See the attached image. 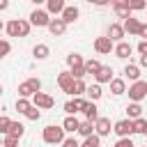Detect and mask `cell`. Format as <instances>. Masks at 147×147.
Listing matches in <instances>:
<instances>
[{
  "instance_id": "1",
  "label": "cell",
  "mask_w": 147,
  "mask_h": 147,
  "mask_svg": "<svg viewBox=\"0 0 147 147\" xmlns=\"http://www.w3.org/2000/svg\"><path fill=\"white\" fill-rule=\"evenodd\" d=\"M30 30H32V23H30V21H23V18H11V21H7V25H5L7 37H28Z\"/></svg>"
},
{
  "instance_id": "2",
  "label": "cell",
  "mask_w": 147,
  "mask_h": 147,
  "mask_svg": "<svg viewBox=\"0 0 147 147\" xmlns=\"http://www.w3.org/2000/svg\"><path fill=\"white\" fill-rule=\"evenodd\" d=\"M64 126H55V124H48L46 129H44V133H41V138H44V142L46 145H62L67 138H64Z\"/></svg>"
},
{
  "instance_id": "3",
  "label": "cell",
  "mask_w": 147,
  "mask_h": 147,
  "mask_svg": "<svg viewBox=\"0 0 147 147\" xmlns=\"http://www.w3.org/2000/svg\"><path fill=\"white\" fill-rule=\"evenodd\" d=\"M37 92H41V80L39 78H28L25 83L18 85V96H34Z\"/></svg>"
},
{
  "instance_id": "4",
  "label": "cell",
  "mask_w": 147,
  "mask_h": 147,
  "mask_svg": "<svg viewBox=\"0 0 147 147\" xmlns=\"http://www.w3.org/2000/svg\"><path fill=\"white\" fill-rule=\"evenodd\" d=\"M145 96H147V83H145V80H136V83L129 87V99L136 101V103H140Z\"/></svg>"
},
{
  "instance_id": "5",
  "label": "cell",
  "mask_w": 147,
  "mask_h": 147,
  "mask_svg": "<svg viewBox=\"0 0 147 147\" xmlns=\"http://www.w3.org/2000/svg\"><path fill=\"white\" fill-rule=\"evenodd\" d=\"M76 80H78V78H74L71 71H60V74H57V85H60L62 92H67V94H74V85H76Z\"/></svg>"
},
{
  "instance_id": "6",
  "label": "cell",
  "mask_w": 147,
  "mask_h": 147,
  "mask_svg": "<svg viewBox=\"0 0 147 147\" xmlns=\"http://www.w3.org/2000/svg\"><path fill=\"white\" fill-rule=\"evenodd\" d=\"M51 21H53V18H51V14H48L46 9H34V11L30 14V23L37 25V28H48Z\"/></svg>"
},
{
  "instance_id": "7",
  "label": "cell",
  "mask_w": 147,
  "mask_h": 147,
  "mask_svg": "<svg viewBox=\"0 0 147 147\" xmlns=\"http://www.w3.org/2000/svg\"><path fill=\"white\" fill-rule=\"evenodd\" d=\"M32 103H34L37 108H41V110H51V108L55 106V99H53L51 94H46V92H37V94L32 96Z\"/></svg>"
},
{
  "instance_id": "8",
  "label": "cell",
  "mask_w": 147,
  "mask_h": 147,
  "mask_svg": "<svg viewBox=\"0 0 147 147\" xmlns=\"http://www.w3.org/2000/svg\"><path fill=\"white\" fill-rule=\"evenodd\" d=\"M113 131L119 136V138H129L131 133H133V119H119V122H115V126H113Z\"/></svg>"
},
{
  "instance_id": "9",
  "label": "cell",
  "mask_w": 147,
  "mask_h": 147,
  "mask_svg": "<svg viewBox=\"0 0 147 147\" xmlns=\"http://www.w3.org/2000/svg\"><path fill=\"white\" fill-rule=\"evenodd\" d=\"M94 51L101 53V55H108L110 51H115V44H113L110 37H96L94 39Z\"/></svg>"
},
{
  "instance_id": "10",
  "label": "cell",
  "mask_w": 147,
  "mask_h": 147,
  "mask_svg": "<svg viewBox=\"0 0 147 147\" xmlns=\"http://www.w3.org/2000/svg\"><path fill=\"white\" fill-rule=\"evenodd\" d=\"M113 9L119 18H131V7H129V0H113Z\"/></svg>"
},
{
  "instance_id": "11",
  "label": "cell",
  "mask_w": 147,
  "mask_h": 147,
  "mask_svg": "<svg viewBox=\"0 0 147 147\" xmlns=\"http://www.w3.org/2000/svg\"><path fill=\"white\" fill-rule=\"evenodd\" d=\"M85 99H80V96H74V101H67L64 103V110H67V115H76V113H83V108H85Z\"/></svg>"
},
{
  "instance_id": "12",
  "label": "cell",
  "mask_w": 147,
  "mask_h": 147,
  "mask_svg": "<svg viewBox=\"0 0 147 147\" xmlns=\"http://www.w3.org/2000/svg\"><path fill=\"white\" fill-rule=\"evenodd\" d=\"M78 16H80L78 7H76V5H67V9L62 11V16H60V18H62V21L69 25V23H76V21H78Z\"/></svg>"
},
{
  "instance_id": "13",
  "label": "cell",
  "mask_w": 147,
  "mask_h": 147,
  "mask_svg": "<svg viewBox=\"0 0 147 147\" xmlns=\"http://www.w3.org/2000/svg\"><path fill=\"white\" fill-rule=\"evenodd\" d=\"M48 32H51L53 37H62V34L67 32V23H64L62 18H53V21L48 23Z\"/></svg>"
},
{
  "instance_id": "14",
  "label": "cell",
  "mask_w": 147,
  "mask_h": 147,
  "mask_svg": "<svg viewBox=\"0 0 147 147\" xmlns=\"http://www.w3.org/2000/svg\"><path fill=\"white\" fill-rule=\"evenodd\" d=\"M108 37L113 39V41H122L124 37H126V30H124V25H119V23H110V28H108Z\"/></svg>"
},
{
  "instance_id": "15",
  "label": "cell",
  "mask_w": 147,
  "mask_h": 147,
  "mask_svg": "<svg viewBox=\"0 0 147 147\" xmlns=\"http://www.w3.org/2000/svg\"><path fill=\"white\" fill-rule=\"evenodd\" d=\"M83 115H85V119H90V122L96 124V119H99V108H96V103H94V101H87L85 108H83Z\"/></svg>"
},
{
  "instance_id": "16",
  "label": "cell",
  "mask_w": 147,
  "mask_h": 147,
  "mask_svg": "<svg viewBox=\"0 0 147 147\" xmlns=\"http://www.w3.org/2000/svg\"><path fill=\"white\" fill-rule=\"evenodd\" d=\"M131 53H133V46H131L129 41H119V44L115 46V55H117L119 60H126Z\"/></svg>"
},
{
  "instance_id": "17",
  "label": "cell",
  "mask_w": 147,
  "mask_h": 147,
  "mask_svg": "<svg viewBox=\"0 0 147 147\" xmlns=\"http://www.w3.org/2000/svg\"><path fill=\"white\" fill-rule=\"evenodd\" d=\"M64 9H67V2H64V0H48V2H46V11H48V14H60V16H62Z\"/></svg>"
},
{
  "instance_id": "18",
  "label": "cell",
  "mask_w": 147,
  "mask_h": 147,
  "mask_svg": "<svg viewBox=\"0 0 147 147\" xmlns=\"http://www.w3.org/2000/svg\"><path fill=\"white\" fill-rule=\"evenodd\" d=\"M62 126H64V131H67V133H78L80 122H78L74 115H67V117H64V122H62Z\"/></svg>"
},
{
  "instance_id": "19",
  "label": "cell",
  "mask_w": 147,
  "mask_h": 147,
  "mask_svg": "<svg viewBox=\"0 0 147 147\" xmlns=\"http://www.w3.org/2000/svg\"><path fill=\"white\" fill-rule=\"evenodd\" d=\"M140 28H142V23H140L138 18H133V16L124 21V30H126L129 34H140Z\"/></svg>"
},
{
  "instance_id": "20",
  "label": "cell",
  "mask_w": 147,
  "mask_h": 147,
  "mask_svg": "<svg viewBox=\"0 0 147 147\" xmlns=\"http://www.w3.org/2000/svg\"><path fill=\"white\" fill-rule=\"evenodd\" d=\"M113 129H110V119L108 117H99L96 119V136H108Z\"/></svg>"
},
{
  "instance_id": "21",
  "label": "cell",
  "mask_w": 147,
  "mask_h": 147,
  "mask_svg": "<svg viewBox=\"0 0 147 147\" xmlns=\"http://www.w3.org/2000/svg\"><path fill=\"white\" fill-rule=\"evenodd\" d=\"M94 131H96V124H94V122H90V119L80 122V129H78V133H80L83 138H90V136H94Z\"/></svg>"
},
{
  "instance_id": "22",
  "label": "cell",
  "mask_w": 147,
  "mask_h": 147,
  "mask_svg": "<svg viewBox=\"0 0 147 147\" xmlns=\"http://www.w3.org/2000/svg\"><path fill=\"white\" fill-rule=\"evenodd\" d=\"M94 78H96L99 85H101V83H113V69H110V67H101V71H99Z\"/></svg>"
},
{
  "instance_id": "23",
  "label": "cell",
  "mask_w": 147,
  "mask_h": 147,
  "mask_svg": "<svg viewBox=\"0 0 147 147\" xmlns=\"http://www.w3.org/2000/svg\"><path fill=\"white\" fill-rule=\"evenodd\" d=\"M124 76L129 78V80H140V67H136V64H126L124 67Z\"/></svg>"
},
{
  "instance_id": "24",
  "label": "cell",
  "mask_w": 147,
  "mask_h": 147,
  "mask_svg": "<svg viewBox=\"0 0 147 147\" xmlns=\"http://www.w3.org/2000/svg\"><path fill=\"white\" fill-rule=\"evenodd\" d=\"M110 92H113L115 96L124 94V92H126V83H124L122 78H113V83H110Z\"/></svg>"
},
{
  "instance_id": "25",
  "label": "cell",
  "mask_w": 147,
  "mask_h": 147,
  "mask_svg": "<svg viewBox=\"0 0 147 147\" xmlns=\"http://www.w3.org/2000/svg\"><path fill=\"white\" fill-rule=\"evenodd\" d=\"M126 115H129V119H138V117L142 115V106L136 103V101H131V103L126 106Z\"/></svg>"
},
{
  "instance_id": "26",
  "label": "cell",
  "mask_w": 147,
  "mask_h": 147,
  "mask_svg": "<svg viewBox=\"0 0 147 147\" xmlns=\"http://www.w3.org/2000/svg\"><path fill=\"white\" fill-rule=\"evenodd\" d=\"M48 53H51V48H48L46 44H37V46L32 48V55H34L37 60H46V57H48Z\"/></svg>"
},
{
  "instance_id": "27",
  "label": "cell",
  "mask_w": 147,
  "mask_h": 147,
  "mask_svg": "<svg viewBox=\"0 0 147 147\" xmlns=\"http://www.w3.org/2000/svg\"><path fill=\"white\" fill-rule=\"evenodd\" d=\"M23 133H25V126H23L21 122H11V126H9V131H7L5 136H14V138H23Z\"/></svg>"
},
{
  "instance_id": "28",
  "label": "cell",
  "mask_w": 147,
  "mask_h": 147,
  "mask_svg": "<svg viewBox=\"0 0 147 147\" xmlns=\"http://www.w3.org/2000/svg\"><path fill=\"white\" fill-rule=\"evenodd\" d=\"M85 71L92 74V76H96L101 71V62L99 60H85Z\"/></svg>"
},
{
  "instance_id": "29",
  "label": "cell",
  "mask_w": 147,
  "mask_h": 147,
  "mask_svg": "<svg viewBox=\"0 0 147 147\" xmlns=\"http://www.w3.org/2000/svg\"><path fill=\"white\" fill-rule=\"evenodd\" d=\"M101 94H103V92H101V85H99V83L87 85V96H90L92 101H99V99H101Z\"/></svg>"
},
{
  "instance_id": "30",
  "label": "cell",
  "mask_w": 147,
  "mask_h": 147,
  "mask_svg": "<svg viewBox=\"0 0 147 147\" xmlns=\"http://www.w3.org/2000/svg\"><path fill=\"white\" fill-rule=\"evenodd\" d=\"M30 108H32V103H30L25 96H18V99H16V110H18V113H23V115H25Z\"/></svg>"
},
{
  "instance_id": "31",
  "label": "cell",
  "mask_w": 147,
  "mask_h": 147,
  "mask_svg": "<svg viewBox=\"0 0 147 147\" xmlns=\"http://www.w3.org/2000/svg\"><path fill=\"white\" fill-rule=\"evenodd\" d=\"M133 133H147V119H142V117L133 119Z\"/></svg>"
},
{
  "instance_id": "32",
  "label": "cell",
  "mask_w": 147,
  "mask_h": 147,
  "mask_svg": "<svg viewBox=\"0 0 147 147\" xmlns=\"http://www.w3.org/2000/svg\"><path fill=\"white\" fill-rule=\"evenodd\" d=\"M80 147H101V136H96V133H94V136H90V138H85Z\"/></svg>"
},
{
  "instance_id": "33",
  "label": "cell",
  "mask_w": 147,
  "mask_h": 147,
  "mask_svg": "<svg viewBox=\"0 0 147 147\" xmlns=\"http://www.w3.org/2000/svg\"><path fill=\"white\" fill-rule=\"evenodd\" d=\"M67 64H69V67H76V64H85V60H83L78 53H69V55H67Z\"/></svg>"
},
{
  "instance_id": "34",
  "label": "cell",
  "mask_w": 147,
  "mask_h": 147,
  "mask_svg": "<svg viewBox=\"0 0 147 147\" xmlns=\"http://www.w3.org/2000/svg\"><path fill=\"white\" fill-rule=\"evenodd\" d=\"M80 94H87V85L83 83V78L76 80V85H74V96H80Z\"/></svg>"
},
{
  "instance_id": "35",
  "label": "cell",
  "mask_w": 147,
  "mask_h": 147,
  "mask_svg": "<svg viewBox=\"0 0 147 147\" xmlns=\"http://www.w3.org/2000/svg\"><path fill=\"white\" fill-rule=\"evenodd\" d=\"M129 7H131V11H142V9H147V2L145 0H129Z\"/></svg>"
},
{
  "instance_id": "36",
  "label": "cell",
  "mask_w": 147,
  "mask_h": 147,
  "mask_svg": "<svg viewBox=\"0 0 147 147\" xmlns=\"http://www.w3.org/2000/svg\"><path fill=\"white\" fill-rule=\"evenodd\" d=\"M39 110H41V108H37V106H32V108H30V110L25 113V117H28L30 122H37V119L41 117V113H39Z\"/></svg>"
},
{
  "instance_id": "37",
  "label": "cell",
  "mask_w": 147,
  "mask_h": 147,
  "mask_svg": "<svg viewBox=\"0 0 147 147\" xmlns=\"http://www.w3.org/2000/svg\"><path fill=\"white\" fill-rule=\"evenodd\" d=\"M9 126H11V119H9L7 115H2V117H0V133H7Z\"/></svg>"
},
{
  "instance_id": "38",
  "label": "cell",
  "mask_w": 147,
  "mask_h": 147,
  "mask_svg": "<svg viewBox=\"0 0 147 147\" xmlns=\"http://www.w3.org/2000/svg\"><path fill=\"white\" fill-rule=\"evenodd\" d=\"M18 140H21V138H14V136H5V142H2V147H16V145H18Z\"/></svg>"
},
{
  "instance_id": "39",
  "label": "cell",
  "mask_w": 147,
  "mask_h": 147,
  "mask_svg": "<svg viewBox=\"0 0 147 147\" xmlns=\"http://www.w3.org/2000/svg\"><path fill=\"white\" fill-rule=\"evenodd\" d=\"M115 147H136V145L131 142V138H119V140L115 142Z\"/></svg>"
},
{
  "instance_id": "40",
  "label": "cell",
  "mask_w": 147,
  "mask_h": 147,
  "mask_svg": "<svg viewBox=\"0 0 147 147\" xmlns=\"http://www.w3.org/2000/svg\"><path fill=\"white\" fill-rule=\"evenodd\" d=\"M0 48H2V57H5V55H9V51H11V44H9L7 39H2V46H0Z\"/></svg>"
},
{
  "instance_id": "41",
  "label": "cell",
  "mask_w": 147,
  "mask_h": 147,
  "mask_svg": "<svg viewBox=\"0 0 147 147\" xmlns=\"http://www.w3.org/2000/svg\"><path fill=\"white\" fill-rule=\"evenodd\" d=\"M62 147H80V145H78V140H76V138H67V140L62 142Z\"/></svg>"
},
{
  "instance_id": "42",
  "label": "cell",
  "mask_w": 147,
  "mask_h": 147,
  "mask_svg": "<svg viewBox=\"0 0 147 147\" xmlns=\"http://www.w3.org/2000/svg\"><path fill=\"white\" fill-rule=\"evenodd\" d=\"M138 53H140V55H147V41H145V39H140V44H138Z\"/></svg>"
},
{
  "instance_id": "43",
  "label": "cell",
  "mask_w": 147,
  "mask_h": 147,
  "mask_svg": "<svg viewBox=\"0 0 147 147\" xmlns=\"http://www.w3.org/2000/svg\"><path fill=\"white\" fill-rule=\"evenodd\" d=\"M90 5H96V7H106L108 2H113V0H87Z\"/></svg>"
},
{
  "instance_id": "44",
  "label": "cell",
  "mask_w": 147,
  "mask_h": 147,
  "mask_svg": "<svg viewBox=\"0 0 147 147\" xmlns=\"http://www.w3.org/2000/svg\"><path fill=\"white\" fill-rule=\"evenodd\" d=\"M138 37H142L145 41H147V23H142V28H140V34Z\"/></svg>"
},
{
  "instance_id": "45",
  "label": "cell",
  "mask_w": 147,
  "mask_h": 147,
  "mask_svg": "<svg viewBox=\"0 0 147 147\" xmlns=\"http://www.w3.org/2000/svg\"><path fill=\"white\" fill-rule=\"evenodd\" d=\"M7 7H9V0H0V9H2V11H5V9H7Z\"/></svg>"
},
{
  "instance_id": "46",
  "label": "cell",
  "mask_w": 147,
  "mask_h": 147,
  "mask_svg": "<svg viewBox=\"0 0 147 147\" xmlns=\"http://www.w3.org/2000/svg\"><path fill=\"white\" fill-rule=\"evenodd\" d=\"M140 67H147V55H140Z\"/></svg>"
},
{
  "instance_id": "47",
  "label": "cell",
  "mask_w": 147,
  "mask_h": 147,
  "mask_svg": "<svg viewBox=\"0 0 147 147\" xmlns=\"http://www.w3.org/2000/svg\"><path fill=\"white\" fill-rule=\"evenodd\" d=\"M30 2H34V5H44V2H48V0H30Z\"/></svg>"
},
{
  "instance_id": "48",
  "label": "cell",
  "mask_w": 147,
  "mask_h": 147,
  "mask_svg": "<svg viewBox=\"0 0 147 147\" xmlns=\"http://www.w3.org/2000/svg\"><path fill=\"white\" fill-rule=\"evenodd\" d=\"M145 136H147V133H145Z\"/></svg>"
}]
</instances>
